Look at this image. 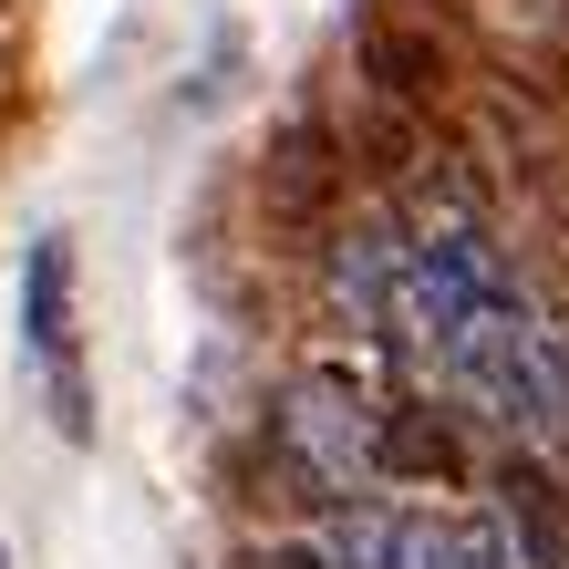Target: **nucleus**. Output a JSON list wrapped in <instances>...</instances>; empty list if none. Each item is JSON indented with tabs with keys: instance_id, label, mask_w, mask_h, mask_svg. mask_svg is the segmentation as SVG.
<instances>
[{
	"instance_id": "obj_1",
	"label": "nucleus",
	"mask_w": 569,
	"mask_h": 569,
	"mask_svg": "<svg viewBox=\"0 0 569 569\" xmlns=\"http://www.w3.org/2000/svg\"><path fill=\"white\" fill-rule=\"evenodd\" d=\"M270 456L280 477L311 497V508H362L383 477H373V393H362L352 362H311L290 373V393L270 405Z\"/></svg>"
},
{
	"instance_id": "obj_2",
	"label": "nucleus",
	"mask_w": 569,
	"mask_h": 569,
	"mask_svg": "<svg viewBox=\"0 0 569 569\" xmlns=\"http://www.w3.org/2000/svg\"><path fill=\"white\" fill-rule=\"evenodd\" d=\"M21 342L52 373L62 435H93V415H83V331H73V239H31V259H21Z\"/></svg>"
},
{
	"instance_id": "obj_3",
	"label": "nucleus",
	"mask_w": 569,
	"mask_h": 569,
	"mask_svg": "<svg viewBox=\"0 0 569 569\" xmlns=\"http://www.w3.org/2000/svg\"><path fill=\"white\" fill-rule=\"evenodd\" d=\"M259 197H270L280 228H331V208H342V136L331 124H280L270 136V166H259Z\"/></svg>"
},
{
	"instance_id": "obj_4",
	"label": "nucleus",
	"mask_w": 569,
	"mask_h": 569,
	"mask_svg": "<svg viewBox=\"0 0 569 569\" xmlns=\"http://www.w3.org/2000/svg\"><path fill=\"white\" fill-rule=\"evenodd\" d=\"M321 290H331V311H342L352 331H383V342H393V228H383V218L331 228Z\"/></svg>"
},
{
	"instance_id": "obj_5",
	"label": "nucleus",
	"mask_w": 569,
	"mask_h": 569,
	"mask_svg": "<svg viewBox=\"0 0 569 569\" xmlns=\"http://www.w3.org/2000/svg\"><path fill=\"white\" fill-rule=\"evenodd\" d=\"M497 539H508L518 569H569V497L549 487V466L539 456H508L497 466Z\"/></svg>"
},
{
	"instance_id": "obj_6",
	"label": "nucleus",
	"mask_w": 569,
	"mask_h": 569,
	"mask_svg": "<svg viewBox=\"0 0 569 569\" xmlns=\"http://www.w3.org/2000/svg\"><path fill=\"white\" fill-rule=\"evenodd\" d=\"M373 477H425V487H456L466 477V446L435 405H383L373 415Z\"/></svg>"
},
{
	"instance_id": "obj_7",
	"label": "nucleus",
	"mask_w": 569,
	"mask_h": 569,
	"mask_svg": "<svg viewBox=\"0 0 569 569\" xmlns=\"http://www.w3.org/2000/svg\"><path fill=\"white\" fill-rule=\"evenodd\" d=\"M321 559H331V569H415V559H425V528L362 497V508H331V539H321Z\"/></svg>"
},
{
	"instance_id": "obj_8",
	"label": "nucleus",
	"mask_w": 569,
	"mask_h": 569,
	"mask_svg": "<svg viewBox=\"0 0 569 569\" xmlns=\"http://www.w3.org/2000/svg\"><path fill=\"white\" fill-rule=\"evenodd\" d=\"M362 62H373V83L393 93V104H425V93L446 83V62H435L425 31H373V42H362Z\"/></svg>"
},
{
	"instance_id": "obj_9",
	"label": "nucleus",
	"mask_w": 569,
	"mask_h": 569,
	"mask_svg": "<svg viewBox=\"0 0 569 569\" xmlns=\"http://www.w3.org/2000/svg\"><path fill=\"white\" fill-rule=\"evenodd\" d=\"M415 569H518V559H508L497 528H425V559Z\"/></svg>"
},
{
	"instance_id": "obj_10",
	"label": "nucleus",
	"mask_w": 569,
	"mask_h": 569,
	"mask_svg": "<svg viewBox=\"0 0 569 569\" xmlns=\"http://www.w3.org/2000/svg\"><path fill=\"white\" fill-rule=\"evenodd\" d=\"M239 569H331L311 539H270V549H239Z\"/></svg>"
},
{
	"instance_id": "obj_11",
	"label": "nucleus",
	"mask_w": 569,
	"mask_h": 569,
	"mask_svg": "<svg viewBox=\"0 0 569 569\" xmlns=\"http://www.w3.org/2000/svg\"><path fill=\"white\" fill-rule=\"evenodd\" d=\"M0 569H11V549H0Z\"/></svg>"
}]
</instances>
